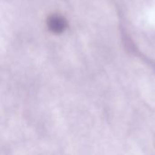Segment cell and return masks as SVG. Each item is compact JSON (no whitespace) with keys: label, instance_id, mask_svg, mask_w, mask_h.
Masks as SVG:
<instances>
[{"label":"cell","instance_id":"6da1fadb","mask_svg":"<svg viewBox=\"0 0 155 155\" xmlns=\"http://www.w3.org/2000/svg\"><path fill=\"white\" fill-rule=\"evenodd\" d=\"M48 26L54 33H62L66 26L65 20L59 15H53L48 19Z\"/></svg>","mask_w":155,"mask_h":155}]
</instances>
